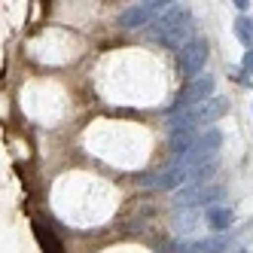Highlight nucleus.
Returning a JSON list of instances; mask_svg holds the SVG:
<instances>
[{
  "label": "nucleus",
  "instance_id": "obj_1",
  "mask_svg": "<svg viewBox=\"0 0 253 253\" xmlns=\"http://www.w3.org/2000/svg\"><path fill=\"white\" fill-rule=\"evenodd\" d=\"M150 37L162 46H168V49H180L186 40H192V12L183 9V6H171L162 19L153 22L150 28Z\"/></svg>",
  "mask_w": 253,
  "mask_h": 253
},
{
  "label": "nucleus",
  "instance_id": "obj_2",
  "mask_svg": "<svg viewBox=\"0 0 253 253\" xmlns=\"http://www.w3.org/2000/svg\"><path fill=\"white\" fill-rule=\"evenodd\" d=\"M229 113V101L226 98H208L195 107H186V110H168V128H198V125L216 122L220 116Z\"/></svg>",
  "mask_w": 253,
  "mask_h": 253
},
{
  "label": "nucleus",
  "instance_id": "obj_3",
  "mask_svg": "<svg viewBox=\"0 0 253 253\" xmlns=\"http://www.w3.org/2000/svg\"><path fill=\"white\" fill-rule=\"evenodd\" d=\"M134 180L140 186H150V189H159V192H177L189 180V168L183 165V162H174V165L159 168L153 174H137Z\"/></svg>",
  "mask_w": 253,
  "mask_h": 253
},
{
  "label": "nucleus",
  "instance_id": "obj_4",
  "mask_svg": "<svg viewBox=\"0 0 253 253\" xmlns=\"http://www.w3.org/2000/svg\"><path fill=\"white\" fill-rule=\"evenodd\" d=\"M223 195H226V189L216 186V183H189L183 189H177L174 205L177 208H211V205L220 202Z\"/></svg>",
  "mask_w": 253,
  "mask_h": 253
},
{
  "label": "nucleus",
  "instance_id": "obj_5",
  "mask_svg": "<svg viewBox=\"0 0 253 253\" xmlns=\"http://www.w3.org/2000/svg\"><path fill=\"white\" fill-rule=\"evenodd\" d=\"M177 64H180V70H183L189 80L198 77V74H205V64H208V43H205L202 37L186 40L183 46L177 49Z\"/></svg>",
  "mask_w": 253,
  "mask_h": 253
},
{
  "label": "nucleus",
  "instance_id": "obj_6",
  "mask_svg": "<svg viewBox=\"0 0 253 253\" xmlns=\"http://www.w3.org/2000/svg\"><path fill=\"white\" fill-rule=\"evenodd\" d=\"M213 88H216V80H213L211 74H198V77H192V80L186 83V88L177 95V101H174L171 110H186V107H195V104H202V101L213 98Z\"/></svg>",
  "mask_w": 253,
  "mask_h": 253
},
{
  "label": "nucleus",
  "instance_id": "obj_7",
  "mask_svg": "<svg viewBox=\"0 0 253 253\" xmlns=\"http://www.w3.org/2000/svg\"><path fill=\"white\" fill-rule=\"evenodd\" d=\"M220 147H223V134H220V128H208V131H202V134L195 137L189 156L183 159V165L192 168V165H202V162H211V159H216Z\"/></svg>",
  "mask_w": 253,
  "mask_h": 253
},
{
  "label": "nucleus",
  "instance_id": "obj_8",
  "mask_svg": "<svg viewBox=\"0 0 253 253\" xmlns=\"http://www.w3.org/2000/svg\"><path fill=\"white\" fill-rule=\"evenodd\" d=\"M153 15H156V9L150 3H134V6H128L119 15V28H125V31L147 28V25H153Z\"/></svg>",
  "mask_w": 253,
  "mask_h": 253
},
{
  "label": "nucleus",
  "instance_id": "obj_9",
  "mask_svg": "<svg viewBox=\"0 0 253 253\" xmlns=\"http://www.w3.org/2000/svg\"><path fill=\"white\" fill-rule=\"evenodd\" d=\"M232 211L229 208H223V205H211V208H205V223L213 229V232H226V229H232Z\"/></svg>",
  "mask_w": 253,
  "mask_h": 253
},
{
  "label": "nucleus",
  "instance_id": "obj_10",
  "mask_svg": "<svg viewBox=\"0 0 253 253\" xmlns=\"http://www.w3.org/2000/svg\"><path fill=\"white\" fill-rule=\"evenodd\" d=\"M235 37H238V43L244 46V49H253V15H247V12H241L238 19H235Z\"/></svg>",
  "mask_w": 253,
  "mask_h": 253
},
{
  "label": "nucleus",
  "instance_id": "obj_11",
  "mask_svg": "<svg viewBox=\"0 0 253 253\" xmlns=\"http://www.w3.org/2000/svg\"><path fill=\"white\" fill-rule=\"evenodd\" d=\"M216 159H211V162H202V165H192L189 168V180L186 183H211V177L216 174Z\"/></svg>",
  "mask_w": 253,
  "mask_h": 253
},
{
  "label": "nucleus",
  "instance_id": "obj_12",
  "mask_svg": "<svg viewBox=\"0 0 253 253\" xmlns=\"http://www.w3.org/2000/svg\"><path fill=\"white\" fill-rule=\"evenodd\" d=\"M241 67L247 70V74H253V49L244 52V58H241Z\"/></svg>",
  "mask_w": 253,
  "mask_h": 253
},
{
  "label": "nucleus",
  "instance_id": "obj_13",
  "mask_svg": "<svg viewBox=\"0 0 253 253\" xmlns=\"http://www.w3.org/2000/svg\"><path fill=\"white\" fill-rule=\"evenodd\" d=\"M147 3L153 6V9H165V6H171L174 0H147Z\"/></svg>",
  "mask_w": 253,
  "mask_h": 253
},
{
  "label": "nucleus",
  "instance_id": "obj_14",
  "mask_svg": "<svg viewBox=\"0 0 253 253\" xmlns=\"http://www.w3.org/2000/svg\"><path fill=\"white\" fill-rule=\"evenodd\" d=\"M232 3H235V6H238L241 12H244V9H250V0H232Z\"/></svg>",
  "mask_w": 253,
  "mask_h": 253
}]
</instances>
